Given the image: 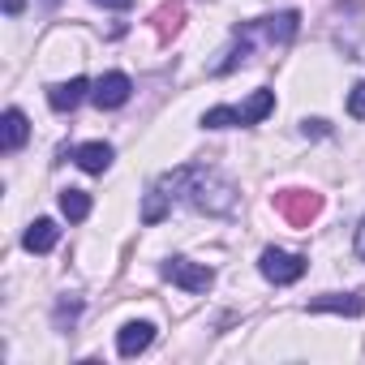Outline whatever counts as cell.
Masks as SVG:
<instances>
[{"mask_svg":"<svg viewBox=\"0 0 365 365\" xmlns=\"http://www.w3.org/2000/svg\"><path fill=\"white\" fill-rule=\"evenodd\" d=\"M159 190H163L168 198H185L190 207H198V211H207V215H228V211L237 207V190L228 185V180H224L220 172L194 168V163L172 168V172L159 180Z\"/></svg>","mask_w":365,"mask_h":365,"instance_id":"cell-1","label":"cell"},{"mask_svg":"<svg viewBox=\"0 0 365 365\" xmlns=\"http://www.w3.org/2000/svg\"><path fill=\"white\" fill-rule=\"evenodd\" d=\"M271 207H275V215H279L284 224L309 228V220L322 211V194H309V190H279V194L271 198Z\"/></svg>","mask_w":365,"mask_h":365,"instance_id":"cell-2","label":"cell"},{"mask_svg":"<svg viewBox=\"0 0 365 365\" xmlns=\"http://www.w3.org/2000/svg\"><path fill=\"white\" fill-rule=\"evenodd\" d=\"M301 31V14L297 9H284V14H275V18H258V22H245V26H237L232 35H262L267 43H292V35Z\"/></svg>","mask_w":365,"mask_h":365,"instance_id":"cell-3","label":"cell"},{"mask_svg":"<svg viewBox=\"0 0 365 365\" xmlns=\"http://www.w3.org/2000/svg\"><path fill=\"white\" fill-rule=\"evenodd\" d=\"M305 267H309V262H305L301 254H288V250H275V245L262 250V258H258V271H262L271 284H279V288H284V284H297V279L305 275Z\"/></svg>","mask_w":365,"mask_h":365,"instance_id":"cell-4","label":"cell"},{"mask_svg":"<svg viewBox=\"0 0 365 365\" xmlns=\"http://www.w3.org/2000/svg\"><path fill=\"white\" fill-rule=\"evenodd\" d=\"M163 279H172L176 288H185V292H207L215 284V271L202 267V262H190V258H168L163 262Z\"/></svg>","mask_w":365,"mask_h":365,"instance_id":"cell-5","label":"cell"},{"mask_svg":"<svg viewBox=\"0 0 365 365\" xmlns=\"http://www.w3.org/2000/svg\"><path fill=\"white\" fill-rule=\"evenodd\" d=\"M129 95H133V82H129L125 73H103V78L95 82V91H91V99H95V108H99V112L125 108V103H129Z\"/></svg>","mask_w":365,"mask_h":365,"instance_id":"cell-6","label":"cell"},{"mask_svg":"<svg viewBox=\"0 0 365 365\" xmlns=\"http://www.w3.org/2000/svg\"><path fill=\"white\" fill-rule=\"evenodd\" d=\"M314 314H344V318H361L365 314V292H322L309 301Z\"/></svg>","mask_w":365,"mask_h":365,"instance_id":"cell-7","label":"cell"},{"mask_svg":"<svg viewBox=\"0 0 365 365\" xmlns=\"http://www.w3.org/2000/svg\"><path fill=\"white\" fill-rule=\"evenodd\" d=\"M26 138H31V120H26V112H22V108H9L5 116H0V150L14 155V150L26 146Z\"/></svg>","mask_w":365,"mask_h":365,"instance_id":"cell-8","label":"cell"},{"mask_svg":"<svg viewBox=\"0 0 365 365\" xmlns=\"http://www.w3.org/2000/svg\"><path fill=\"white\" fill-rule=\"evenodd\" d=\"M150 344H155V327H150V322H125L120 335H116V352H120V356H138V352H146Z\"/></svg>","mask_w":365,"mask_h":365,"instance_id":"cell-9","label":"cell"},{"mask_svg":"<svg viewBox=\"0 0 365 365\" xmlns=\"http://www.w3.org/2000/svg\"><path fill=\"white\" fill-rule=\"evenodd\" d=\"M86 91H91V82H86V78H69V82H56V86L48 91V103H52V112H73V108L86 99Z\"/></svg>","mask_w":365,"mask_h":365,"instance_id":"cell-10","label":"cell"},{"mask_svg":"<svg viewBox=\"0 0 365 365\" xmlns=\"http://www.w3.org/2000/svg\"><path fill=\"white\" fill-rule=\"evenodd\" d=\"M73 159H78V168H82V172L99 176V172H108V168H112V146H108V142H82V146L73 150Z\"/></svg>","mask_w":365,"mask_h":365,"instance_id":"cell-11","label":"cell"},{"mask_svg":"<svg viewBox=\"0 0 365 365\" xmlns=\"http://www.w3.org/2000/svg\"><path fill=\"white\" fill-rule=\"evenodd\" d=\"M56 241H61V228H56L52 220H35V224L26 228V237H22V245H26L31 254H52Z\"/></svg>","mask_w":365,"mask_h":365,"instance_id":"cell-12","label":"cell"},{"mask_svg":"<svg viewBox=\"0 0 365 365\" xmlns=\"http://www.w3.org/2000/svg\"><path fill=\"white\" fill-rule=\"evenodd\" d=\"M237 112H241V125H258L262 116H271V112H275V91H254Z\"/></svg>","mask_w":365,"mask_h":365,"instance_id":"cell-13","label":"cell"},{"mask_svg":"<svg viewBox=\"0 0 365 365\" xmlns=\"http://www.w3.org/2000/svg\"><path fill=\"white\" fill-rule=\"evenodd\" d=\"M61 211L69 224H82L91 215V194L86 190H61Z\"/></svg>","mask_w":365,"mask_h":365,"instance_id":"cell-14","label":"cell"},{"mask_svg":"<svg viewBox=\"0 0 365 365\" xmlns=\"http://www.w3.org/2000/svg\"><path fill=\"white\" fill-rule=\"evenodd\" d=\"M168 211H172V198L155 185V190L142 198V224H159V220H168Z\"/></svg>","mask_w":365,"mask_h":365,"instance_id":"cell-15","label":"cell"},{"mask_svg":"<svg viewBox=\"0 0 365 365\" xmlns=\"http://www.w3.org/2000/svg\"><path fill=\"white\" fill-rule=\"evenodd\" d=\"M202 125L207 129H232V125H241V112L228 108V103H220V108H207L202 112Z\"/></svg>","mask_w":365,"mask_h":365,"instance_id":"cell-16","label":"cell"},{"mask_svg":"<svg viewBox=\"0 0 365 365\" xmlns=\"http://www.w3.org/2000/svg\"><path fill=\"white\" fill-rule=\"evenodd\" d=\"M155 31H159V39H172V35L180 31V5H163V9H155Z\"/></svg>","mask_w":365,"mask_h":365,"instance_id":"cell-17","label":"cell"},{"mask_svg":"<svg viewBox=\"0 0 365 365\" xmlns=\"http://www.w3.org/2000/svg\"><path fill=\"white\" fill-rule=\"evenodd\" d=\"M78 314H82V297H61V301H56V314H52L56 331L73 327V322H78Z\"/></svg>","mask_w":365,"mask_h":365,"instance_id":"cell-18","label":"cell"},{"mask_svg":"<svg viewBox=\"0 0 365 365\" xmlns=\"http://www.w3.org/2000/svg\"><path fill=\"white\" fill-rule=\"evenodd\" d=\"M348 112H352L356 120H365V82L352 86V95H348Z\"/></svg>","mask_w":365,"mask_h":365,"instance_id":"cell-19","label":"cell"},{"mask_svg":"<svg viewBox=\"0 0 365 365\" xmlns=\"http://www.w3.org/2000/svg\"><path fill=\"white\" fill-rule=\"evenodd\" d=\"M301 133L305 138H327V120H301Z\"/></svg>","mask_w":365,"mask_h":365,"instance_id":"cell-20","label":"cell"},{"mask_svg":"<svg viewBox=\"0 0 365 365\" xmlns=\"http://www.w3.org/2000/svg\"><path fill=\"white\" fill-rule=\"evenodd\" d=\"M95 5H103V9H129L133 0H95Z\"/></svg>","mask_w":365,"mask_h":365,"instance_id":"cell-21","label":"cell"},{"mask_svg":"<svg viewBox=\"0 0 365 365\" xmlns=\"http://www.w3.org/2000/svg\"><path fill=\"white\" fill-rule=\"evenodd\" d=\"M356 258H365V220H361V228H356Z\"/></svg>","mask_w":365,"mask_h":365,"instance_id":"cell-22","label":"cell"},{"mask_svg":"<svg viewBox=\"0 0 365 365\" xmlns=\"http://www.w3.org/2000/svg\"><path fill=\"white\" fill-rule=\"evenodd\" d=\"M22 9H26V0H5V14H9V18L22 14Z\"/></svg>","mask_w":365,"mask_h":365,"instance_id":"cell-23","label":"cell"}]
</instances>
